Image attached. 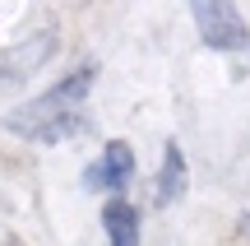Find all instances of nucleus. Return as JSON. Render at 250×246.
Returning a JSON list of instances; mask_svg holds the SVG:
<instances>
[{"mask_svg": "<svg viewBox=\"0 0 250 246\" xmlns=\"http://www.w3.org/2000/svg\"><path fill=\"white\" fill-rule=\"evenodd\" d=\"M130 181H134V149L125 139H111L98 154V163H88V172H83L88 191H107V195H125Z\"/></svg>", "mask_w": 250, "mask_h": 246, "instance_id": "obj_3", "label": "nucleus"}, {"mask_svg": "<svg viewBox=\"0 0 250 246\" xmlns=\"http://www.w3.org/2000/svg\"><path fill=\"white\" fill-rule=\"evenodd\" d=\"M186 186H190V167H186V154H181V144H176V139H167V144H162L158 186H153V200H158V209L176 204L181 195H186Z\"/></svg>", "mask_w": 250, "mask_h": 246, "instance_id": "obj_4", "label": "nucleus"}, {"mask_svg": "<svg viewBox=\"0 0 250 246\" xmlns=\"http://www.w3.org/2000/svg\"><path fill=\"white\" fill-rule=\"evenodd\" d=\"M93 84H98V65H74L65 79H56L51 89L42 93V98L23 102L19 112H9L5 126L14 130V135L33 139V144H61V139L79 135L83 126H88V116H83V102H88Z\"/></svg>", "mask_w": 250, "mask_h": 246, "instance_id": "obj_1", "label": "nucleus"}, {"mask_svg": "<svg viewBox=\"0 0 250 246\" xmlns=\"http://www.w3.org/2000/svg\"><path fill=\"white\" fill-rule=\"evenodd\" d=\"M190 14H195V28L204 37V46H213V51H250V23L236 14V5H227V0H195Z\"/></svg>", "mask_w": 250, "mask_h": 246, "instance_id": "obj_2", "label": "nucleus"}, {"mask_svg": "<svg viewBox=\"0 0 250 246\" xmlns=\"http://www.w3.org/2000/svg\"><path fill=\"white\" fill-rule=\"evenodd\" d=\"M246 223H250V219H246Z\"/></svg>", "mask_w": 250, "mask_h": 246, "instance_id": "obj_6", "label": "nucleus"}, {"mask_svg": "<svg viewBox=\"0 0 250 246\" xmlns=\"http://www.w3.org/2000/svg\"><path fill=\"white\" fill-rule=\"evenodd\" d=\"M102 228H107L111 246H139V209L125 195H111L102 204Z\"/></svg>", "mask_w": 250, "mask_h": 246, "instance_id": "obj_5", "label": "nucleus"}]
</instances>
